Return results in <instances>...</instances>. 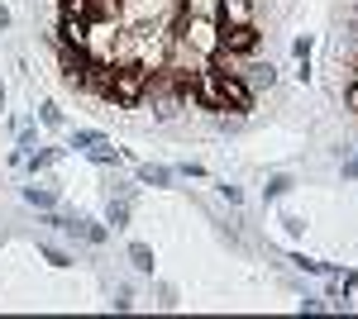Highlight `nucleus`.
I'll list each match as a JSON object with an SVG mask.
<instances>
[{
	"mask_svg": "<svg viewBox=\"0 0 358 319\" xmlns=\"http://www.w3.org/2000/svg\"><path fill=\"white\" fill-rule=\"evenodd\" d=\"M143 86H148V67H143V62H120V67H110V91H106V101L129 110V105L143 101Z\"/></svg>",
	"mask_w": 358,
	"mask_h": 319,
	"instance_id": "nucleus-1",
	"label": "nucleus"
},
{
	"mask_svg": "<svg viewBox=\"0 0 358 319\" xmlns=\"http://www.w3.org/2000/svg\"><path fill=\"white\" fill-rule=\"evenodd\" d=\"M206 81H210V96H215V110H234V114H244V110H253V86H248L244 77H229V72H206Z\"/></svg>",
	"mask_w": 358,
	"mask_h": 319,
	"instance_id": "nucleus-2",
	"label": "nucleus"
},
{
	"mask_svg": "<svg viewBox=\"0 0 358 319\" xmlns=\"http://www.w3.org/2000/svg\"><path fill=\"white\" fill-rule=\"evenodd\" d=\"M220 48L224 53H253V48H258V29L253 24H224L220 29Z\"/></svg>",
	"mask_w": 358,
	"mask_h": 319,
	"instance_id": "nucleus-3",
	"label": "nucleus"
},
{
	"mask_svg": "<svg viewBox=\"0 0 358 319\" xmlns=\"http://www.w3.org/2000/svg\"><path fill=\"white\" fill-rule=\"evenodd\" d=\"M48 224H57V229H67V234H77L86 243H106V224H91V219H62V214H53Z\"/></svg>",
	"mask_w": 358,
	"mask_h": 319,
	"instance_id": "nucleus-4",
	"label": "nucleus"
},
{
	"mask_svg": "<svg viewBox=\"0 0 358 319\" xmlns=\"http://www.w3.org/2000/svg\"><path fill=\"white\" fill-rule=\"evenodd\" d=\"M24 200L34 205V210H53V205H57V195L48 186H24Z\"/></svg>",
	"mask_w": 358,
	"mask_h": 319,
	"instance_id": "nucleus-5",
	"label": "nucleus"
},
{
	"mask_svg": "<svg viewBox=\"0 0 358 319\" xmlns=\"http://www.w3.org/2000/svg\"><path fill=\"white\" fill-rule=\"evenodd\" d=\"M138 181H143V186H167L172 172H167V167H153V162H143V167H138Z\"/></svg>",
	"mask_w": 358,
	"mask_h": 319,
	"instance_id": "nucleus-6",
	"label": "nucleus"
},
{
	"mask_svg": "<svg viewBox=\"0 0 358 319\" xmlns=\"http://www.w3.org/2000/svg\"><path fill=\"white\" fill-rule=\"evenodd\" d=\"M86 24L91 20H62V38L57 43H86Z\"/></svg>",
	"mask_w": 358,
	"mask_h": 319,
	"instance_id": "nucleus-7",
	"label": "nucleus"
},
{
	"mask_svg": "<svg viewBox=\"0 0 358 319\" xmlns=\"http://www.w3.org/2000/svg\"><path fill=\"white\" fill-rule=\"evenodd\" d=\"M106 224H115V229H124V224H129V200H124V195H120V200L110 195V210H106Z\"/></svg>",
	"mask_w": 358,
	"mask_h": 319,
	"instance_id": "nucleus-8",
	"label": "nucleus"
},
{
	"mask_svg": "<svg viewBox=\"0 0 358 319\" xmlns=\"http://www.w3.org/2000/svg\"><path fill=\"white\" fill-rule=\"evenodd\" d=\"M220 10L229 24H248V0H220Z\"/></svg>",
	"mask_w": 358,
	"mask_h": 319,
	"instance_id": "nucleus-9",
	"label": "nucleus"
},
{
	"mask_svg": "<svg viewBox=\"0 0 358 319\" xmlns=\"http://www.w3.org/2000/svg\"><path fill=\"white\" fill-rule=\"evenodd\" d=\"M129 262H134L138 272H153V248H148V243H129Z\"/></svg>",
	"mask_w": 358,
	"mask_h": 319,
	"instance_id": "nucleus-10",
	"label": "nucleus"
},
{
	"mask_svg": "<svg viewBox=\"0 0 358 319\" xmlns=\"http://www.w3.org/2000/svg\"><path fill=\"white\" fill-rule=\"evenodd\" d=\"M62 20H91V0H62Z\"/></svg>",
	"mask_w": 358,
	"mask_h": 319,
	"instance_id": "nucleus-11",
	"label": "nucleus"
},
{
	"mask_svg": "<svg viewBox=\"0 0 358 319\" xmlns=\"http://www.w3.org/2000/svg\"><path fill=\"white\" fill-rule=\"evenodd\" d=\"M96 143H106V138H101L96 129H77V133H72V148H86V153H91Z\"/></svg>",
	"mask_w": 358,
	"mask_h": 319,
	"instance_id": "nucleus-12",
	"label": "nucleus"
},
{
	"mask_svg": "<svg viewBox=\"0 0 358 319\" xmlns=\"http://www.w3.org/2000/svg\"><path fill=\"white\" fill-rule=\"evenodd\" d=\"M287 191H292V177H273V181L263 186V195H268V200H282Z\"/></svg>",
	"mask_w": 358,
	"mask_h": 319,
	"instance_id": "nucleus-13",
	"label": "nucleus"
},
{
	"mask_svg": "<svg viewBox=\"0 0 358 319\" xmlns=\"http://www.w3.org/2000/svg\"><path fill=\"white\" fill-rule=\"evenodd\" d=\"M91 162L110 167V162H120V148H106V143H96V148H91Z\"/></svg>",
	"mask_w": 358,
	"mask_h": 319,
	"instance_id": "nucleus-14",
	"label": "nucleus"
},
{
	"mask_svg": "<svg viewBox=\"0 0 358 319\" xmlns=\"http://www.w3.org/2000/svg\"><path fill=\"white\" fill-rule=\"evenodd\" d=\"M57 162V148H43V153H34V158H29V167H34V172H43V167H53Z\"/></svg>",
	"mask_w": 358,
	"mask_h": 319,
	"instance_id": "nucleus-15",
	"label": "nucleus"
},
{
	"mask_svg": "<svg viewBox=\"0 0 358 319\" xmlns=\"http://www.w3.org/2000/svg\"><path fill=\"white\" fill-rule=\"evenodd\" d=\"M43 262L48 267H72V258H67L62 248H43Z\"/></svg>",
	"mask_w": 358,
	"mask_h": 319,
	"instance_id": "nucleus-16",
	"label": "nucleus"
},
{
	"mask_svg": "<svg viewBox=\"0 0 358 319\" xmlns=\"http://www.w3.org/2000/svg\"><path fill=\"white\" fill-rule=\"evenodd\" d=\"M38 119H43L48 129H57V124H62V110H57V105H43V110H38Z\"/></svg>",
	"mask_w": 358,
	"mask_h": 319,
	"instance_id": "nucleus-17",
	"label": "nucleus"
},
{
	"mask_svg": "<svg viewBox=\"0 0 358 319\" xmlns=\"http://www.w3.org/2000/svg\"><path fill=\"white\" fill-rule=\"evenodd\" d=\"M282 229H287V234H301L306 219H301V214H287V219H282Z\"/></svg>",
	"mask_w": 358,
	"mask_h": 319,
	"instance_id": "nucleus-18",
	"label": "nucleus"
},
{
	"mask_svg": "<svg viewBox=\"0 0 358 319\" xmlns=\"http://www.w3.org/2000/svg\"><path fill=\"white\" fill-rule=\"evenodd\" d=\"M292 262L301 267V272H315V276H320V272H325V262H310V258H292Z\"/></svg>",
	"mask_w": 358,
	"mask_h": 319,
	"instance_id": "nucleus-19",
	"label": "nucleus"
},
{
	"mask_svg": "<svg viewBox=\"0 0 358 319\" xmlns=\"http://www.w3.org/2000/svg\"><path fill=\"white\" fill-rule=\"evenodd\" d=\"M158 300H163L167 310H172V305H177V291H172V286H158Z\"/></svg>",
	"mask_w": 358,
	"mask_h": 319,
	"instance_id": "nucleus-20",
	"label": "nucleus"
},
{
	"mask_svg": "<svg viewBox=\"0 0 358 319\" xmlns=\"http://www.w3.org/2000/svg\"><path fill=\"white\" fill-rule=\"evenodd\" d=\"M344 181H358V158L344 162Z\"/></svg>",
	"mask_w": 358,
	"mask_h": 319,
	"instance_id": "nucleus-21",
	"label": "nucleus"
},
{
	"mask_svg": "<svg viewBox=\"0 0 358 319\" xmlns=\"http://www.w3.org/2000/svg\"><path fill=\"white\" fill-rule=\"evenodd\" d=\"M5 24H10V10H5V5H0V29H5Z\"/></svg>",
	"mask_w": 358,
	"mask_h": 319,
	"instance_id": "nucleus-22",
	"label": "nucleus"
}]
</instances>
